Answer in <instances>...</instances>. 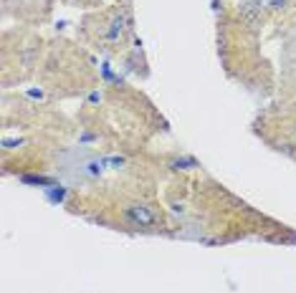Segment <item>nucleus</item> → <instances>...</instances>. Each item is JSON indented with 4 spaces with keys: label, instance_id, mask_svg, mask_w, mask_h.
Masks as SVG:
<instances>
[{
    "label": "nucleus",
    "instance_id": "nucleus-4",
    "mask_svg": "<svg viewBox=\"0 0 296 293\" xmlns=\"http://www.w3.org/2000/svg\"><path fill=\"white\" fill-rule=\"evenodd\" d=\"M20 182H26V185H38V187H56V182L51 179V177H43V174H23L20 177Z\"/></svg>",
    "mask_w": 296,
    "mask_h": 293
},
{
    "label": "nucleus",
    "instance_id": "nucleus-5",
    "mask_svg": "<svg viewBox=\"0 0 296 293\" xmlns=\"http://www.w3.org/2000/svg\"><path fill=\"white\" fill-rule=\"evenodd\" d=\"M46 195L53 202H64L66 200V187H46Z\"/></svg>",
    "mask_w": 296,
    "mask_h": 293
},
{
    "label": "nucleus",
    "instance_id": "nucleus-9",
    "mask_svg": "<svg viewBox=\"0 0 296 293\" xmlns=\"http://www.w3.org/2000/svg\"><path fill=\"white\" fill-rule=\"evenodd\" d=\"M89 101H91V104H96V101H101V94H99V91H94V94L89 96Z\"/></svg>",
    "mask_w": 296,
    "mask_h": 293
},
{
    "label": "nucleus",
    "instance_id": "nucleus-6",
    "mask_svg": "<svg viewBox=\"0 0 296 293\" xmlns=\"http://www.w3.org/2000/svg\"><path fill=\"white\" fill-rule=\"evenodd\" d=\"M193 167H198V162L190 160V157H182V160H175V162H172V169H193Z\"/></svg>",
    "mask_w": 296,
    "mask_h": 293
},
{
    "label": "nucleus",
    "instance_id": "nucleus-7",
    "mask_svg": "<svg viewBox=\"0 0 296 293\" xmlns=\"http://www.w3.org/2000/svg\"><path fill=\"white\" fill-rule=\"evenodd\" d=\"M23 142H26V139H20V137H18V139H8V137H5V139H3V149H18Z\"/></svg>",
    "mask_w": 296,
    "mask_h": 293
},
{
    "label": "nucleus",
    "instance_id": "nucleus-1",
    "mask_svg": "<svg viewBox=\"0 0 296 293\" xmlns=\"http://www.w3.org/2000/svg\"><path fill=\"white\" fill-rule=\"evenodd\" d=\"M122 212L134 228H157L160 225V215L155 212V208H150L144 202H129Z\"/></svg>",
    "mask_w": 296,
    "mask_h": 293
},
{
    "label": "nucleus",
    "instance_id": "nucleus-8",
    "mask_svg": "<svg viewBox=\"0 0 296 293\" xmlns=\"http://www.w3.org/2000/svg\"><path fill=\"white\" fill-rule=\"evenodd\" d=\"M104 162H107V165H112L114 169H119L122 165H124V157H107Z\"/></svg>",
    "mask_w": 296,
    "mask_h": 293
},
{
    "label": "nucleus",
    "instance_id": "nucleus-2",
    "mask_svg": "<svg viewBox=\"0 0 296 293\" xmlns=\"http://www.w3.org/2000/svg\"><path fill=\"white\" fill-rule=\"evenodd\" d=\"M129 31V20H127V15H114L112 18V23H109V31H107V38L109 41H119L124 33Z\"/></svg>",
    "mask_w": 296,
    "mask_h": 293
},
{
    "label": "nucleus",
    "instance_id": "nucleus-3",
    "mask_svg": "<svg viewBox=\"0 0 296 293\" xmlns=\"http://www.w3.org/2000/svg\"><path fill=\"white\" fill-rule=\"evenodd\" d=\"M238 10H241L243 20H246L251 28H258V26H261V3H256V0L253 3H243Z\"/></svg>",
    "mask_w": 296,
    "mask_h": 293
}]
</instances>
